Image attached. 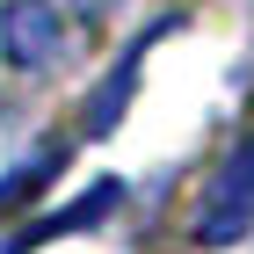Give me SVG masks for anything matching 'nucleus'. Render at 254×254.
Wrapping results in <instances>:
<instances>
[{"label": "nucleus", "mask_w": 254, "mask_h": 254, "mask_svg": "<svg viewBox=\"0 0 254 254\" xmlns=\"http://www.w3.org/2000/svg\"><path fill=\"white\" fill-rule=\"evenodd\" d=\"M0 51H7V65H22V73L51 65V59L65 51L59 0H7V15H0Z\"/></svg>", "instance_id": "f03ea898"}, {"label": "nucleus", "mask_w": 254, "mask_h": 254, "mask_svg": "<svg viewBox=\"0 0 254 254\" xmlns=\"http://www.w3.org/2000/svg\"><path fill=\"white\" fill-rule=\"evenodd\" d=\"M109 203H117V182H95V189L80 196L73 211H51V218H37V225H29V233L15 240V254L44 247V240H59V233H87V225H102V218H109Z\"/></svg>", "instance_id": "7ed1b4c3"}, {"label": "nucleus", "mask_w": 254, "mask_h": 254, "mask_svg": "<svg viewBox=\"0 0 254 254\" xmlns=\"http://www.w3.org/2000/svg\"><path fill=\"white\" fill-rule=\"evenodd\" d=\"M240 233H254V138H240L233 153L218 160L211 189L196 203V240L203 247H233Z\"/></svg>", "instance_id": "f257e3e1"}, {"label": "nucleus", "mask_w": 254, "mask_h": 254, "mask_svg": "<svg viewBox=\"0 0 254 254\" xmlns=\"http://www.w3.org/2000/svg\"><path fill=\"white\" fill-rule=\"evenodd\" d=\"M59 153H65V145H51L44 160H29L22 175H7V182H0V218H7V211H29V196H37L44 182H51V167H59Z\"/></svg>", "instance_id": "20e7f679"}]
</instances>
